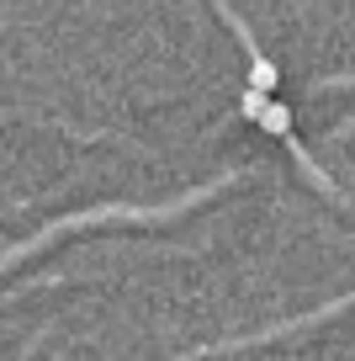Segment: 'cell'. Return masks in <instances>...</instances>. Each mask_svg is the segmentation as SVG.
Wrapping results in <instances>:
<instances>
[{"instance_id":"7a4b0ae2","label":"cell","mask_w":355,"mask_h":361,"mask_svg":"<svg viewBox=\"0 0 355 361\" xmlns=\"http://www.w3.org/2000/svg\"><path fill=\"white\" fill-rule=\"evenodd\" d=\"M276 80H281V69L270 64L266 54H249V90H260V96H270V90H276Z\"/></svg>"},{"instance_id":"6da1fadb","label":"cell","mask_w":355,"mask_h":361,"mask_svg":"<svg viewBox=\"0 0 355 361\" xmlns=\"http://www.w3.org/2000/svg\"><path fill=\"white\" fill-rule=\"evenodd\" d=\"M260 133H270V138H292V106L287 102H276V96H270L266 102V112H260Z\"/></svg>"},{"instance_id":"3957f363","label":"cell","mask_w":355,"mask_h":361,"mask_svg":"<svg viewBox=\"0 0 355 361\" xmlns=\"http://www.w3.org/2000/svg\"><path fill=\"white\" fill-rule=\"evenodd\" d=\"M270 96H260V90H244V102H239V117H249V123H260V112H266Z\"/></svg>"}]
</instances>
